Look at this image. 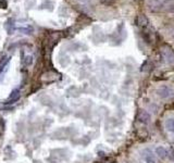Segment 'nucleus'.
Wrapping results in <instances>:
<instances>
[{
	"label": "nucleus",
	"instance_id": "obj_13",
	"mask_svg": "<svg viewBox=\"0 0 174 163\" xmlns=\"http://www.w3.org/2000/svg\"><path fill=\"white\" fill-rule=\"evenodd\" d=\"M146 162L147 163H158L156 158L153 155H147L146 157Z\"/></svg>",
	"mask_w": 174,
	"mask_h": 163
},
{
	"label": "nucleus",
	"instance_id": "obj_6",
	"mask_svg": "<svg viewBox=\"0 0 174 163\" xmlns=\"http://www.w3.org/2000/svg\"><path fill=\"white\" fill-rule=\"evenodd\" d=\"M20 98V90L19 89H13L11 91V94L9 95L8 98V102H14Z\"/></svg>",
	"mask_w": 174,
	"mask_h": 163
},
{
	"label": "nucleus",
	"instance_id": "obj_2",
	"mask_svg": "<svg viewBox=\"0 0 174 163\" xmlns=\"http://www.w3.org/2000/svg\"><path fill=\"white\" fill-rule=\"evenodd\" d=\"M162 54H163V57H164V59H166L169 63H174L173 50H171L169 47H164V48H162Z\"/></svg>",
	"mask_w": 174,
	"mask_h": 163
},
{
	"label": "nucleus",
	"instance_id": "obj_10",
	"mask_svg": "<svg viewBox=\"0 0 174 163\" xmlns=\"http://www.w3.org/2000/svg\"><path fill=\"white\" fill-rule=\"evenodd\" d=\"M10 59H11V58L10 57H7V56H5V57H3L2 59H0V72H1V71L5 69V65L8 64L9 61H10Z\"/></svg>",
	"mask_w": 174,
	"mask_h": 163
},
{
	"label": "nucleus",
	"instance_id": "obj_15",
	"mask_svg": "<svg viewBox=\"0 0 174 163\" xmlns=\"http://www.w3.org/2000/svg\"><path fill=\"white\" fill-rule=\"evenodd\" d=\"M8 7V2H7V0H0V8L1 9H7Z\"/></svg>",
	"mask_w": 174,
	"mask_h": 163
},
{
	"label": "nucleus",
	"instance_id": "obj_9",
	"mask_svg": "<svg viewBox=\"0 0 174 163\" xmlns=\"http://www.w3.org/2000/svg\"><path fill=\"white\" fill-rule=\"evenodd\" d=\"M166 127L169 132L174 133V119H169L166 122Z\"/></svg>",
	"mask_w": 174,
	"mask_h": 163
},
{
	"label": "nucleus",
	"instance_id": "obj_5",
	"mask_svg": "<svg viewBox=\"0 0 174 163\" xmlns=\"http://www.w3.org/2000/svg\"><path fill=\"white\" fill-rule=\"evenodd\" d=\"M5 30L8 32V34H13V32L15 30V25H14V20L9 19L8 21L5 22Z\"/></svg>",
	"mask_w": 174,
	"mask_h": 163
},
{
	"label": "nucleus",
	"instance_id": "obj_8",
	"mask_svg": "<svg viewBox=\"0 0 174 163\" xmlns=\"http://www.w3.org/2000/svg\"><path fill=\"white\" fill-rule=\"evenodd\" d=\"M137 24L141 27L147 26V24H148V19H147L144 14H141V15L138 16V19H137Z\"/></svg>",
	"mask_w": 174,
	"mask_h": 163
},
{
	"label": "nucleus",
	"instance_id": "obj_1",
	"mask_svg": "<svg viewBox=\"0 0 174 163\" xmlns=\"http://www.w3.org/2000/svg\"><path fill=\"white\" fill-rule=\"evenodd\" d=\"M157 95L161 98H170L173 95V90L168 86H162L157 89Z\"/></svg>",
	"mask_w": 174,
	"mask_h": 163
},
{
	"label": "nucleus",
	"instance_id": "obj_4",
	"mask_svg": "<svg viewBox=\"0 0 174 163\" xmlns=\"http://www.w3.org/2000/svg\"><path fill=\"white\" fill-rule=\"evenodd\" d=\"M138 120L141 123L147 124V123H149V121H150V114L147 111H145V110H141V111H139V113H138Z\"/></svg>",
	"mask_w": 174,
	"mask_h": 163
},
{
	"label": "nucleus",
	"instance_id": "obj_3",
	"mask_svg": "<svg viewBox=\"0 0 174 163\" xmlns=\"http://www.w3.org/2000/svg\"><path fill=\"white\" fill-rule=\"evenodd\" d=\"M161 10L166 12H173L174 11V0H163L161 5Z\"/></svg>",
	"mask_w": 174,
	"mask_h": 163
},
{
	"label": "nucleus",
	"instance_id": "obj_11",
	"mask_svg": "<svg viewBox=\"0 0 174 163\" xmlns=\"http://www.w3.org/2000/svg\"><path fill=\"white\" fill-rule=\"evenodd\" d=\"M18 30H19L20 33H22V34H26V35H30V34H32V33H33V28L31 26L19 27V28H18Z\"/></svg>",
	"mask_w": 174,
	"mask_h": 163
},
{
	"label": "nucleus",
	"instance_id": "obj_14",
	"mask_svg": "<svg viewBox=\"0 0 174 163\" xmlns=\"http://www.w3.org/2000/svg\"><path fill=\"white\" fill-rule=\"evenodd\" d=\"M166 155H168L171 160H174V150L173 149H168L166 150Z\"/></svg>",
	"mask_w": 174,
	"mask_h": 163
},
{
	"label": "nucleus",
	"instance_id": "obj_12",
	"mask_svg": "<svg viewBox=\"0 0 174 163\" xmlns=\"http://www.w3.org/2000/svg\"><path fill=\"white\" fill-rule=\"evenodd\" d=\"M32 63H33V57H32V56H27V57H25L24 64L26 65V66H30Z\"/></svg>",
	"mask_w": 174,
	"mask_h": 163
},
{
	"label": "nucleus",
	"instance_id": "obj_16",
	"mask_svg": "<svg viewBox=\"0 0 174 163\" xmlns=\"http://www.w3.org/2000/svg\"><path fill=\"white\" fill-rule=\"evenodd\" d=\"M100 1L106 5H111L114 3V0H100Z\"/></svg>",
	"mask_w": 174,
	"mask_h": 163
},
{
	"label": "nucleus",
	"instance_id": "obj_7",
	"mask_svg": "<svg viewBox=\"0 0 174 163\" xmlns=\"http://www.w3.org/2000/svg\"><path fill=\"white\" fill-rule=\"evenodd\" d=\"M156 153H157V155L159 158H161V159H166V148H163V147H157L156 148Z\"/></svg>",
	"mask_w": 174,
	"mask_h": 163
}]
</instances>
